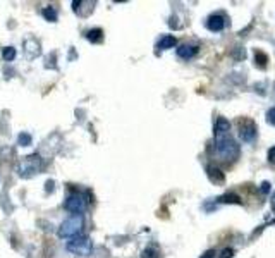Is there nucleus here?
Segmentation results:
<instances>
[{"label":"nucleus","instance_id":"f257e3e1","mask_svg":"<svg viewBox=\"0 0 275 258\" xmlns=\"http://www.w3.org/2000/svg\"><path fill=\"white\" fill-rule=\"evenodd\" d=\"M215 153L222 162H234L239 157V145L230 136V122L226 117H219L213 129Z\"/></svg>","mask_w":275,"mask_h":258},{"label":"nucleus","instance_id":"f03ea898","mask_svg":"<svg viewBox=\"0 0 275 258\" xmlns=\"http://www.w3.org/2000/svg\"><path fill=\"white\" fill-rule=\"evenodd\" d=\"M84 227V217L83 213L80 215H71L69 219H65L64 222L59 227V236L61 238H74V236H80V232Z\"/></svg>","mask_w":275,"mask_h":258},{"label":"nucleus","instance_id":"7ed1b4c3","mask_svg":"<svg viewBox=\"0 0 275 258\" xmlns=\"http://www.w3.org/2000/svg\"><path fill=\"white\" fill-rule=\"evenodd\" d=\"M40 169H42V159H40V155H28L24 157V159H21V162L17 163V174L21 176V177L28 179L31 177V176L38 174L40 172Z\"/></svg>","mask_w":275,"mask_h":258},{"label":"nucleus","instance_id":"20e7f679","mask_svg":"<svg viewBox=\"0 0 275 258\" xmlns=\"http://www.w3.org/2000/svg\"><path fill=\"white\" fill-rule=\"evenodd\" d=\"M67 251L78 255V257H88L93 251V243L88 236H74L67 241Z\"/></svg>","mask_w":275,"mask_h":258},{"label":"nucleus","instance_id":"39448f33","mask_svg":"<svg viewBox=\"0 0 275 258\" xmlns=\"http://www.w3.org/2000/svg\"><path fill=\"white\" fill-rule=\"evenodd\" d=\"M84 205H86V201H84V194L78 193V191H74L72 194H69L64 201V209L67 210V212H71L72 215H80V213H83Z\"/></svg>","mask_w":275,"mask_h":258},{"label":"nucleus","instance_id":"423d86ee","mask_svg":"<svg viewBox=\"0 0 275 258\" xmlns=\"http://www.w3.org/2000/svg\"><path fill=\"white\" fill-rule=\"evenodd\" d=\"M257 136V126L253 121H243L239 122V138L244 143H251Z\"/></svg>","mask_w":275,"mask_h":258},{"label":"nucleus","instance_id":"0eeeda50","mask_svg":"<svg viewBox=\"0 0 275 258\" xmlns=\"http://www.w3.org/2000/svg\"><path fill=\"white\" fill-rule=\"evenodd\" d=\"M227 21L226 17H224L222 14H211L210 17L207 19V28L210 31H213V33H219V31H222L224 28H226Z\"/></svg>","mask_w":275,"mask_h":258},{"label":"nucleus","instance_id":"6e6552de","mask_svg":"<svg viewBox=\"0 0 275 258\" xmlns=\"http://www.w3.org/2000/svg\"><path fill=\"white\" fill-rule=\"evenodd\" d=\"M40 43L36 42L34 38H28L26 42H24V53H26L28 59H36L38 55H40Z\"/></svg>","mask_w":275,"mask_h":258},{"label":"nucleus","instance_id":"1a4fd4ad","mask_svg":"<svg viewBox=\"0 0 275 258\" xmlns=\"http://www.w3.org/2000/svg\"><path fill=\"white\" fill-rule=\"evenodd\" d=\"M178 55L181 59H186V61H189V59H193L198 53V47L196 45H189V43H184V45L178 47Z\"/></svg>","mask_w":275,"mask_h":258},{"label":"nucleus","instance_id":"9d476101","mask_svg":"<svg viewBox=\"0 0 275 258\" xmlns=\"http://www.w3.org/2000/svg\"><path fill=\"white\" fill-rule=\"evenodd\" d=\"M207 174H208V177H210V181L215 182V184H222V182L226 181V176H224V172L220 171V169L213 167V165H208Z\"/></svg>","mask_w":275,"mask_h":258},{"label":"nucleus","instance_id":"9b49d317","mask_svg":"<svg viewBox=\"0 0 275 258\" xmlns=\"http://www.w3.org/2000/svg\"><path fill=\"white\" fill-rule=\"evenodd\" d=\"M176 43H178L176 36H172V34H163L162 38L159 40V43H157V48L159 50H169V48H174Z\"/></svg>","mask_w":275,"mask_h":258},{"label":"nucleus","instance_id":"f8f14e48","mask_svg":"<svg viewBox=\"0 0 275 258\" xmlns=\"http://www.w3.org/2000/svg\"><path fill=\"white\" fill-rule=\"evenodd\" d=\"M86 38L90 40L91 43H100L103 40V31L100 28H93L86 33Z\"/></svg>","mask_w":275,"mask_h":258},{"label":"nucleus","instance_id":"ddd939ff","mask_svg":"<svg viewBox=\"0 0 275 258\" xmlns=\"http://www.w3.org/2000/svg\"><path fill=\"white\" fill-rule=\"evenodd\" d=\"M141 258H160V251L157 250L155 246H148V248H145V250H143Z\"/></svg>","mask_w":275,"mask_h":258},{"label":"nucleus","instance_id":"4468645a","mask_svg":"<svg viewBox=\"0 0 275 258\" xmlns=\"http://www.w3.org/2000/svg\"><path fill=\"white\" fill-rule=\"evenodd\" d=\"M219 201L220 203H238L239 205V203H241V198H239L238 194L230 193V194H224V196H220Z\"/></svg>","mask_w":275,"mask_h":258},{"label":"nucleus","instance_id":"2eb2a0df","mask_svg":"<svg viewBox=\"0 0 275 258\" xmlns=\"http://www.w3.org/2000/svg\"><path fill=\"white\" fill-rule=\"evenodd\" d=\"M43 17H45L47 21H50V23H53V21H57V12L53 7H45L43 9Z\"/></svg>","mask_w":275,"mask_h":258},{"label":"nucleus","instance_id":"dca6fc26","mask_svg":"<svg viewBox=\"0 0 275 258\" xmlns=\"http://www.w3.org/2000/svg\"><path fill=\"white\" fill-rule=\"evenodd\" d=\"M2 57H4V61H7V62L14 61V57H16L14 47H5V48L2 50Z\"/></svg>","mask_w":275,"mask_h":258},{"label":"nucleus","instance_id":"f3484780","mask_svg":"<svg viewBox=\"0 0 275 258\" xmlns=\"http://www.w3.org/2000/svg\"><path fill=\"white\" fill-rule=\"evenodd\" d=\"M17 143L21 145V146H30V145H31V134L21 133V134L17 136Z\"/></svg>","mask_w":275,"mask_h":258},{"label":"nucleus","instance_id":"a211bd4d","mask_svg":"<svg viewBox=\"0 0 275 258\" xmlns=\"http://www.w3.org/2000/svg\"><path fill=\"white\" fill-rule=\"evenodd\" d=\"M267 122L270 126H275V107H272V109L267 112Z\"/></svg>","mask_w":275,"mask_h":258},{"label":"nucleus","instance_id":"6ab92c4d","mask_svg":"<svg viewBox=\"0 0 275 258\" xmlns=\"http://www.w3.org/2000/svg\"><path fill=\"white\" fill-rule=\"evenodd\" d=\"M232 257H234V250H232V248H226V250L220 253L219 258H232Z\"/></svg>","mask_w":275,"mask_h":258},{"label":"nucleus","instance_id":"aec40b11","mask_svg":"<svg viewBox=\"0 0 275 258\" xmlns=\"http://www.w3.org/2000/svg\"><path fill=\"white\" fill-rule=\"evenodd\" d=\"M268 162L275 163V146H272V148L268 150Z\"/></svg>","mask_w":275,"mask_h":258},{"label":"nucleus","instance_id":"412c9836","mask_svg":"<svg viewBox=\"0 0 275 258\" xmlns=\"http://www.w3.org/2000/svg\"><path fill=\"white\" fill-rule=\"evenodd\" d=\"M255 59H260V62H258L260 65H265V62H267V55H263V53H260V52L255 55Z\"/></svg>","mask_w":275,"mask_h":258},{"label":"nucleus","instance_id":"4be33fe9","mask_svg":"<svg viewBox=\"0 0 275 258\" xmlns=\"http://www.w3.org/2000/svg\"><path fill=\"white\" fill-rule=\"evenodd\" d=\"M215 257V251L213 250H208V251H205L203 255H201V258H213Z\"/></svg>","mask_w":275,"mask_h":258},{"label":"nucleus","instance_id":"5701e85b","mask_svg":"<svg viewBox=\"0 0 275 258\" xmlns=\"http://www.w3.org/2000/svg\"><path fill=\"white\" fill-rule=\"evenodd\" d=\"M270 205H272V210L275 212V191H274V194H272V198H270Z\"/></svg>","mask_w":275,"mask_h":258},{"label":"nucleus","instance_id":"b1692460","mask_svg":"<svg viewBox=\"0 0 275 258\" xmlns=\"http://www.w3.org/2000/svg\"><path fill=\"white\" fill-rule=\"evenodd\" d=\"M268 186H270L268 182H263V184H261V191H263V193H268Z\"/></svg>","mask_w":275,"mask_h":258}]
</instances>
